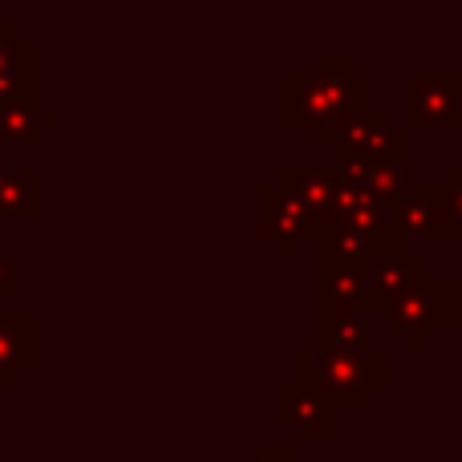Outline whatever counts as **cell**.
Masks as SVG:
<instances>
[{
	"label": "cell",
	"mask_w": 462,
	"mask_h": 462,
	"mask_svg": "<svg viewBox=\"0 0 462 462\" xmlns=\"http://www.w3.org/2000/svg\"><path fill=\"white\" fill-rule=\"evenodd\" d=\"M369 81L349 78V73H325L317 69L312 78H284V122H312V126H341L349 114L365 110Z\"/></svg>",
	"instance_id": "1"
},
{
	"label": "cell",
	"mask_w": 462,
	"mask_h": 462,
	"mask_svg": "<svg viewBox=\"0 0 462 462\" xmlns=\"http://www.w3.org/2000/svg\"><path fill=\"white\" fill-rule=\"evenodd\" d=\"M300 377L304 385L320 390L328 402L341 406H361L369 393L385 382V353L382 349H320V353H300Z\"/></svg>",
	"instance_id": "2"
},
{
	"label": "cell",
	"mask_w": 462,
	"mask_h": 462,
	"mask_svg": "<svg viewBox=\"0 0 462 462\" xmlns=\"http://www.w3.org/2000/svg\"><path fill=\"white\" fill-rule=\"evenodd\" d=\"M390 325L406 337L414 349L426 345V333L434 328H450V284L447 276H422L406 288L402 296H393V304L385 309Z\"/></svg>",
	"instance_id": "3"
},
{
	"label": "cell",
	"mask_w": 462,
	"mask_h": 462,
	"mask_svg": "<svg viewBox=\"0 0 462 462\" xmlns=\"http://www.w3.org/2000/svg\"><path fill=\"white\" fill-rule=\"evenodd\" d=\"M337 154L345 159H406V134L382 110H357L337 126Z\"/></svg>",
	"instance_id": "4"
},
{
	"label": "cell",
	"mask_w": 462,
	"mask_h": 462,
	"mask_svg": "<svg viewBox=\"0 0 462 462\" xmlns=\"http://www.w3.org/2000/svg\"><path fill=\"white\" fill-rule=\"evenodd\" d=\"M406 110L414 126H455L462 118V81L447 73H414Z\"/></svg>",
	"instance_id": "5"
},
{
	"label": "cell",
	"mask_w": 462,
	"mask_h": 462,
	"mask_svg": "<svg viewBox=\"0 0 462 462\" xmlns=\"http://www.w3.org/2000/svg\"><path fill=\"white\" fill-rule=\"evenodd\" d=\"M398 224L402 231H418L426 239H455V227H450V208L442 187L430 183H410L398 199Z\"/></svg>",
	"instance_id": "6"
},
{
	"label": "cell",
	"mask_w": 462,
	"mask_h": 462,
	"mask_svg": "<svg viewBox=\"0 0 462 462\" xmlns=\"http://www.w3.org/2000/svg\"><path fill=\"white\" fill-rule=\"evenodd\" d=\"M317 224H320V216L304 199H296L288 187H280V183L263 187V231L276 236V244L284 252H292L296 239L312 236Z\"/></svg>",
	"instance_id": "7"
},
{
	"label": "cell",
	"mask_w": 462,
	"mask_h": 462,
	"mask_svg": "<svg viewBox=\"0 0 462 462\" xmlns=\"http://www.w3.org/2000/svg\"><path fill=\"white\" fill-rule=\"evenodd\" d=\"M426 276V263L414 255L398 252V255H382L365 268V309H390L393 296H402L414 280Z\"/></svg>",
	"instance_id": "8"
},
{
	"label": "cell",
	"mask_w": 462,
	"mask_h": 462,
	"mask_svg": "<svg viewBox=\"0 0 462 462\" xmlns=\"http://www.w3.org/2000/svg\"><path fill=\"white\" fill-rule=\"evenodd\" d=\"M280 418L292 422L296 430H300L304 439H312V442L333 439V402H328L320 390L304 385V382L288 385V390L280 393Z\"/></svg>",
	"instance_id": "9"
},
{
	"label": "cell",
	"mask_w": 462,
	"mask_h": 462,
	"mask_svg": "<svg viewBox=\"0 0 462 462\" xmlns=\"http://www.w3.org/2000/svg\"><path fill=\"white\" fill-rule=\"evenodd\" d=\"M317 288H320V309L365 312V268H349V263L320 260Z\"/></svg>",
	"instance_id": "10"
},
{
	"label": "cell",
	"mask_w": 462,
	"mask_h": 462,
	"mask_svg": "<svg viewBox=\"0 0 462 462\" xmlns=\"http://www.w3.org/2000/svg\"><path fill=\"white\" fill-rule=\"evenodd\" d=\"M317 337H320V349H337V353L369 349V325H365V312L320 309Z\"/></svg>",
	"instance_id": "11"
},
{
	"label": "cell",
	"mask_w": 462,
	"mask_h": 462,
	"mask_svg": "<svg viewBox=\"0 0 462 462\" xmlns=\"http://www.w3.org/2000/svg\"><path fill=\"white\" fill-rule=\"evenodd\" d=\"M32 365V317H0V369L21 374Z\"/></svg>",
	"instance_id": "12"
},
{
	"label": "cell",
	"mask_w": 462,
	"mask_h": 462,
	"mask_svg": "<svg viewBox=\"0 0 462 462\" xmlns=\"http://www.w3.org/2000/svg\"><path fill=\"white\" fill-rule=\"evenodd\" d=\"M37 118L45 122V114H37L32 97H16V102L0 106V134H5V138H16V143H24V138L37 134Z\"/></svg>",
	"instance_id": "13"
},
{
	"label": "cell",
	"mask_w": 462,
	"mask_h": 462,
	"mask_svg": "<svg viewBox=\"0 0 462 462\" xmlns=\"http://www.w3.org/2000/svg\"><path fill=\"white\" fill-rule=\"evenodd\" d=\"M0 211L32 216V171H8V175H0Z\"/></svg>",
	"instance_id": "14"
},
{
	"label": "cell",
	"mask_w": 462,
	"mask_h": 462,
	"mask_svg": "<svg viewBox=\"0 0 462 462\" xmlns=\"http://www.w3.org/2000/svg\"><path fill=\"white\" fill-rule=\"evenodd\" d=\"M442 195H447V208H450V227L455 236H462V167H447L442 171Z\"/></svg>",
	"instance_id": "15"
},
{
	"label": "cell",
	"mask_w": 462,
	"mask_h": 462,
	"mask_svg": "<svg viewBox=\"0 0 462 462\" xmlns=\"http://www.w3.org/2000/svg\"><path fill=\"white\" fill-rule=\"evenodd\" d=\"M252 462H300L296 458V447H280V442H268V447H260V455Z\"/></svg>",
	"instance_id": "16"
},
{
	"label": "cell",
	"mask_w": 462,
	"mask_h": 462,
	"mask_svg": "<svg viewBox=\"0 0 462 462\" xmlns=\"http://www.w3.org/2000/svg\"><path fill=\"white\" fill-rule=\"evenodd\" d=\"M450 284V328H462V276H447Z\"/></svg>",
	"instance_id": "17"
},
{
	"label": "cell",
	"mask_w": 462,
	"mask_h": 462,
	"mask_svg": "<svg viewBox=\"0 0 462 462\" xmlns=\"http://www.w3.org/2000/svg\"><path fill=\"white\" fill-rule=\"evenodd\" d=\"M13 288H16V260H8L0 252V292H13Z\"/></svg>",
	"instance_id": "18"
},
{
	"label": "cell",
	"mask_w": 462,
	"mask_h": 462,
	"mask_svg": "<svg viewBox=\"0 0 462 462\" xmlns=\"http://www.w3.org/2000/svg\"><path fill=\"white\" fill-rule=\"evenodd\" d=\"M5 385H13V374H5V369H0V390H5Z\"/></svg>",
	"instance_id": "19"
}]
</instances>
